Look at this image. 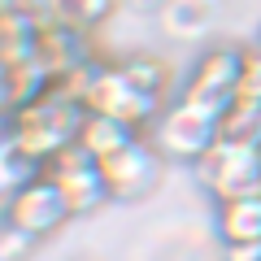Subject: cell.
<instances>
[{
    "label": "cell",
    "instance_id": "30bf717a",
    "mask_svg": "<svg viewBox=\"0 0 261 261\" xmlns=\"http://www.w3.org/2000/svg\"><path fill=\"white\" fill-rule=\"evenodd\" d=\"M157 18L170 39H205L222 18V0H166Z\"/></svg>",
    "mask_w": 261,
    "mask_h": 261
},
{
    "label": "cell",
    "instance_id": "3957f363",
    "mask_svg": "<svg viewBox=\"0 0 261 261\" xmlns=\"http://www.w3.org/2000/svg\"><path fill=\"white\" fill-rule=\"evenodd\" d=\"M222 140V118L200 105H187V100H174L170 109H161V118L152 122V144H157L161 157L170 161H196L205 157L214 144Z\"/></svg>",
    "mask_w": 261,
    "mask_h": 261
},
{
    "label": "cell",
    "instance_id": "7c38bea8",
    "mask_svg": "<svg viewBox=\"0 0 261 261\" xmlns=\"http://www.w3.org/2000/svg\"><path fill=\"white\" fill-rule=\"evenodd\" d=\"M130 140H140V130H130L126 122L105 118V113H87L83 126H79V140H74V144L87 152V157L105 161V157H113L118 148H126Z\"/></svg>",
    "mask_w": 261,
    "mask_h": 261
},
{
    "label": "cell",
    "instance_id": "d6986e66",
    "mask_svg": "<svg viewBox=\"0 0 261 261\" xmlns=\"http://www.w3.org/2000/svg\"><path fill=\"white\" fill-rule=\"evenodd\" d=\"M252 144H257V157H261V126H257V135H252Z\"/></svg>",
    "mask_w": 261,
    "mask_h": 261
},
{
    "label": "cell",
    "instance_id": "ba28073f",
    "mask_svg": "<svg viewBox=\"0 0 261 261\" xmlns=\"http://www.w3.org/2000/svg\"><path fill=\"white\" fill-rule=\"evenodd\" d=\"M48 178H53L57 192L65 196L70 214H92L96 205H105V200H109L105 178H100V161L87 157L79 144H70L65 152H57V157L48 161Z\"/></svg>",
    "mask_w": 261,
    "mask_h": 261
},
{
    "label": "cell",
    "instance_id": "2e32d148",
    "mask_svg": "<svg viewBox=\"0 0 261 261\" xmlns=\"http://www.w3.org/2000/svg\"><path fill=\"white\" fill-rule=\"evenodd\" d=\"M13 157H18V148H13V126L0 118V166H9Z\"/></svg>",
    "mask_w": 261,
    "mask_h": 261
},
{
    "label": "cell",
    "instance_id": "e0dca14e",
    "mask_svg": "<svg viewBox=\"0 0 261 261\" xmlns=\"http://www.w3.org/2000/svg\"><path fill=\"white\" fill-rule=\"evenodd\" d=\"M5 113H13V105H9V74H5V65H0V118Z\"/></svg>",
    "mask_w": 261,
    "mask_h": 261
},
{
    "label": "cell",
    "instance_id": "6da1fadb",
    "mask_svg": "<svg viewBox=\"0 0 261 261\" xmlns=\"http://www.w3.org/2000/svg\"><path fill=\"white\" fill-rule=\"evenodd\" d=\"M87 109L74 92H65L61 83H53L39 100L13 109L9 126H13V148L18 157H27L31 166H44L57 152H65L79 140V126H83Z\"/></svg>",
    "mask_w": 261,
    "mask_h": 261
},
{
    "label": "cell",
    "instance_id": "5b68a950",
    "mask_svg": "<svg viewBox=\"0 0 261 261\" xmlns=\"http://www.w3.org/2000/svg\"><path fill=\"white\" fill-rule=\"evenodd\" d=\"M240 70H244V48H209V53H200L196 65L187 70L178 100L200 105V109H209V113L222 118V109L231 105L235 87H240Z\"/></svg>",
    "mask_w": 261,
    "mask_h": 261
},
{
    "label": "cell",
    "instance_id": "9c48e42d",
    "mask_svg": "<svg viewBox=\"0 0 261 261\" xmlns=\"http://www.w3.org/2000/svg\"><path fill=\"white\" fill-rule=\"evenodd\" d=\"M35 61L44 65L53 79H65L70 70H79L83 61V31L61 27V22H44L35 31Z\"/></svg>",
    "mask_w": 261,
    "mask_h": 261
},
{
    "label": "cell",
    "instance_id": "5bb4252c",
    "mask_svg": "<svg viewBox=\"0 0 261 261\" xmlns=\"http://www.w3.org/2000/svg\"><path fill=\"white\" fill-rule=\"evenodd\" d=\"M122 70H126V79L140 92H148V96H166V87H170V65L161 61V57H152V53H140V57H126L122 61Z\"/></svg>",
    "mask_w": 261,
    "mask_h": 261
},
{
    "label": "cell",
    "instance_id": "8992f818",
    "mask_svg": "<svg viewBox=\"0 0 261 261\" xmlns=\"http://www.w3.org/2000/svg\"><path fill=\"white\" fill-rule=\"evenodd\" d=\"M70 218V205L65 196L57 192V183L48 174H35L9 196V226L22 235V240H39V235L57 231V226Z\"/></svg>",
    "mask_w": 261,
    "mask_h": 261
},
{
    "label": "cell",
    "instance_id": "4fadbf2b",
    "mask_svg": "<svg viewBox=\"0 0 261 261\" xmlns=\"http://www.w3.org/2000/svg\"><path fill=\"white\" fill-rule=\"evenodd\" d=\"M113 5H118V0H48L53 22H61V27H74V31H92V27H100V22L113 13Z\"/></svg>",
    "mask_w": 261,
    "mask_h": 261
},
{
    "label": "cell",
    "instance_id": "ffe728a7",
    "mask_svg": "<svg viewBox=\"0 0 261 261\" xmlns=\"http://www.w3.org/2000/svg\"><path fill=\"white\" fill-rule=\"evenodd\" d=\"M257 44H261V39H257Z\"/></svg>",
    "mask_w": 261,
    "mask_h": 261
},
{
    "label": "cell",
    "instance_id": "7a4b0ae2",
    "mask_svg": "<svg viewBox=\"0 0 261 261\" xmlns=\"http://www.w3.org/2000/svg\"><path fill=\"white\" fill-rule=\"evenodd\" d=\"M196 178L214 200H240V196H261V157L257 144L240 135H222L205 157L196 161Z\"/></svg>",
    "mask_w": 261,
    "mask_h": 261
},
{
    "label": "cell",
    "instance_id": "277c9868",
    "mask_svg": "<svg viewBox=\"0 0 261 261\" xmlns=\"http://www.w3.org/2000/svg\"><path fill=\"white\" fill-rule=\"evenodd\" d=\"M83 109L87 113H105V118H118L126 122L130 130H144L148 122L161 118V100L126 79L122 65H96L92 79H87V92H83Z\"/></svg>",
    "mask_w": 261,
    "mask_h": 261
},
{
    "label": "cell",
    "instance_id": "52a82bcc",
    "mask_svg": "<svg viewBox=\"0 0 261 261\" xmlns=\"http://www.w3.org/2000/svg\"><path fill=\"white\" fill-rule=\"evenodd\" d=\"M100 178L109 200H144L161 178V152L144 140H130L126 148L100 161Z\"/></svg>",
    "mask_w": 261,
    "mask_h": 261
},
{
    "label": "cell",
    "instance_id": "9a60e30c",
    "mask_svg": "<svg viewBox=\"0 0 261 261\" xmlns=\"http://www.w3.org/2000/svg\"><path fill=\"white\" fill-rule=\"evenodd\" d=\"M222 261H261V244H226Z\"/></svg>",
    "mask_w": 261,
    "mask_h": 261
},
{
    "label": "cell",
    "instance_id": "8fae6325",
    "mask_svg": "<svg viewBox=\"0 0 261 261\" xmlns=\"http://www.w3.org/2000/svg\"><path fill=\"white\" fill-rule=\"evenodd\" d=\"M214 226L222 235V244H261V196L218 200Z\"/></svg>",
    "mask_w": 261,
    "mask_h": 261
},
{
    "label": "cell",
    "instance_id": "ac0fdd59",
    "mask_svg": "<svg viewBox=\"0 0 261 261\" xmlns=\"http://www.w3.org/2000/svg\"><path fill=\"white\" fill-rule=\"evenodd\" d=\"M130 9H140V13H152V9H161V5H166V0H126Z\"/></svg>",
    "mask_w": 261,
    "mask_h": 261
}]
</instances>
